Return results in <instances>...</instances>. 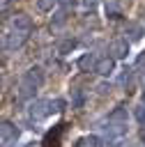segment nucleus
I'll use <instances>...</instances> for the list:
<instances>
[{
  "label": "nucleus",
  "instance_id": "1",
  "mask_svg": "<svg viewBox=\"0 0 145 147\" xmlns=\"http://www.w3.org/2000/svg\"><path fill=\"white\" fill-rule=\"evenodd\" d=\"M99 131L106 136V142L117 140V138H124V133H127V108L115 106L108 113V117L104 122H99Z\"/></svg>",
  "mask_w": 145,
  "mask_h": 147
},
{
  "label": "nucleus",
  "instance_id": "2",
  "mask_svg": "<svg viewBox=\"0 0 145 147\" xmlns=\"http://www.w3.org/2000/svg\"><path fill=\"white\" fill-rule=\"evenodd\" d=\"M62 106H64L62 99H35L30 103V108H28V117L32 122H39V119H44V117H48L53 113H60Z\"/></svg>",
  "mask_w": 145,
  "mask_h": 147
},
{
  "label": "nucleus",
  "instance_id": "3",
  "mask_svg": "<svg viewBox=\"0 0 145 147\" xmlns=\"http://www.w3.org/2000/svg\"><path fill=\"white\" fill-rule=\"evenodd\" d=\"M44 80H46L44 69H41V67H30V69L23 74V78H21V92H18V96H21V99L32 96L35 90H39V87L44 85Z\"/></svg>",
  "mask_w": 145,
  "mask_h": 147
},
{
  "label": "nucleus",
  "instance_id": "4",
  "mask_svg": "<svg viewBox=\"0 0 145 147\" xmlns=\"http://www.w3.org/2000/svg\"><path fill=\"white\" fill-rule=\"evenodd\" d=\"M28 32H18V30H12V32H7L5 34V39H2V46L7 48V51H16V48H21L25 41H28Z\"/></svg>",
  "mask_w": 145,
  "mask_h": 147
},
{
  "label": "nucleus",
  "instance_id": "5",
  "mask_svg": "<svg viewBox=\"0 0 145 147\" xmlns=\"http://www.w3.org/2000/svg\"><path fill=\"white\" fill-rule=\"evenodd\" d=\"M127 55H129V41L124 37L113 39L110 41V57L113 60H127Z\"/></svg>",
  "mask_w": 145,
  "mask_h": 147
},
{
  "label": "nucleus",
  "instance_id": "6",
  "mask_svg": "<svg viewBox=\"0 0 145 147\" xmlns=\"http://www.w3.org/2000/svg\"><path fill=\"white\" fill-rule=\"evenodd\" d=\"M12 30H18V32H32V18L28 16V14H16L14 18H12Z\"/></svg>",
  "mask_w": 145,
  "mask_h": 147
},
{
  "label": "nucleus",
  "instance_id": "7",
  "mask_svg": "<svg viewBox=\"0 0 145 147\" xmlns=\"http://www.w3.org/2000/svg\"><path fill=\"white\" fill-rule=\"evenodd\" d=\"M97 62H99V57H97L94 53H83L76 64H78L81 71H94V69H97Z\"/></svg>",
  "mask_w": 145,
  "mask_h": 147
},
{
  "label": "nucleus",
  "instance_id": "8",
  "mask_svg": "<svg viewBox=\"0 0 145 147\" xmlns=\"http://www.w3.org/2000/svg\"><path fill=\"white\" fill-rule=\"evenodd\" d=\"M124 34H127L124 39L131 44V41H138V39L145 34V28H143L140 23H127V28H124Z\"/></svg>",
  "mask_w": 145,
  "mask_h": 147
},
{
  "label": "nucleus",
  "instance_id": "9",
  "mask_svg": "<svg viewBox=\"0 0 145 147\" xmlns=\"http://www.w3.org/2000/svg\"><path fill=\"white\" fill-rule=\"evenodd\" d=\"M16 136H18V129H16L9 119H2V122H0V140L9 142V140H14Z\"/></svg>",
  "mask_w": 145,
  "mask_h": 147
},
{
  "label": "nucleus",
  "instance_id": "10",
  "mask_svg": "<svg viewBox=\"0 0 145 147\" xmlns=\"http://www.w3.org/2000/svg\"><path fill=\"white\" fill-rule=\"evenodd\" d=\"M99 76H110L113 71H115V60L108 55V57H99V62H97V69H94Z\"/></svg>",
  "mask_w": 145,
  "mask_h": 147
},
{
  "label": "nucleus",
  "instance_id": "11",
  "mask_svg": "<svg viewBox=\"0 0 145 147\" xmlns=\"http://www.w3.org/2000/svg\"><path fill=\"white\" fill-rule=\"evenodd\" d=\"M76 147H104V140L92 133V136H83V138L76 142Z\"/></svg>",
  "mask_w": 145,
  "mask_h": 147
},
{
  "label": "nucleus",
  "instance_id": "12",
  "mask_svg": "<svg viewBox=\"0 0 145 147\" xmlns=\"http://www.w3.org/2000/svg\"><path fill=\"white\" fill-rule=\"evenodd\" d=\"M76 44H78V41L71 39V37H69V39H62V41L58 44V53H60V55H67V53H71V51L76 48Z\"/></svg>",
  "mask_w": 145,
  "mask_h": 147
},
{
  "label": "nucleus",
  "instance_id": "13",
  "mask_svg": "<svg viewBox=\"0 0 145 147\" xmlns=\"http://www.w3.org/2000/svg\"><path fill=\"white\" fill-rule=\"evenodd\" d=\"M106 14L110 18H120V5H117V0H108L106 2Z\"/></svg>",
  "mask_w": 145,
  "mask_h": 147
},
{
  "label": "nucleus",
  "instance_id": "14",
  "mask_svg": "<svg viewBox=\"0 0 145 147\" xmlns=\"http://www.w3.org/2000/svg\"><path fill=\"white\" fill-rule=\"evenodd\" d=\"M39 11H53V7L58 5V0H35Z\"/></svg>",
  "mask_w": 145,
  "mask_h": 147
},
{
  "label": "nucleus",
  "instance_id": "15",
  "mask_svg": "<svg viewBox=\"0 0 145 147\" xmlns=\"http://www.w3.org/2000/svg\"><path fill=\"white\" fill-rule=\"evenodd\" d=\"M131 76H133V71H131L129 67H124L122 74H120V85H129V83H131Z\"/></svg>",
  "mask_w": 145,
  "mask_h": 147
},
{
  "label": "nucleus",
  "instance_id": "16",
  "mask_svg": "<svg viewBox=\"0 0 145 147\" xmlns=\"http://www.w3.org/2000/svg\"><path fill=\"white\" fill-rule=\"evenodd\" d=\"M133 117H136V119H138L140 124H145V106H143V103L133 108Z\"/></svg>",
  "mask_w": 145,
  "mask_h": 147
},
{
  "label": "nucleus",
  "instance_id": "17",
  "mask_svg": "<svg viewBox=\"0 0 145 147\" xmlns=\"http://www.w3.org/2000/svg\"><path fill=\"white\" fill-rule=\"evenodd\" d=\"M108 147H131V142L129 140H124V138H117V140H110V142H106Z\"/></svg>",
  "mask_w": 145,
  "mask_h": 147
},
{
  "label": "nucleus",
  "instance_id": "18",
  "mask_svg": "<svg viewBox=\"0 0 145 147\" xmlns=\"http://www.w3.org/2000/svg\"><path fill=\"white\" fill-rule=\"evenodd\" d=\"M110 87H113L110 83H99V85H97V92H99V94H108Z\"/></svg>",
  "mask_w": 145,
  "mask_h": 147
},
{
  "label": "nucleus",
  "instance_id": "19",
  "mask_svg": "<svg viewBox=\"0 0 145 147\" xmlns=\"http://www.w3.org/2000/svg\"><path fill=\"white\" fill-rule=\"evenodd\" d=\"M64 21H67V16H64V11H60V14H55V21H53V25L58 28V25H62Z\"/></svg>",
  "mask_w": 145,
  "mask_h": 147
},
{
  "label": "nucleus",
  "instance_id": "20",
  "mask_svg": "<svg viewBox=\"0 0 145 147\" xmlns=\"http://www.w3.org/2000/svg\"><path fill=\"white\" fill-rule=\"evenodd\" d=\"M97 2H99V0H83V5H85V7H90V9H92Z\"/></svg>",
  "mask_w": 145,
  "mask_h": 147
},
{
  "label": "nucleus",
  "instance_id": "21",
  "mask_svg": "<svg viewBox=\"0 0 145 147\" xmlns=\"http://www.w3.org/2000/svg\"><path fill=\"white\" fill-rule=\"evenodd\" d=\"M14 147H37V142H18V145H14Z\"/></svg>",
  "mask_w": 145,
  "mask_h": 147
},
{
  "label": "nucleus",
  "instance_id": "22",
  "mask_svg": "<svg viewBox=\"0 0 145 147\" xmlns=\"http://www.w3.org/2000/svg\"><path fill=\"white\" fill-rule=\"evenodd\" d=\"M62 5H64V7H69V5H74V0H62Z\"/></svg>",
  "mask_w": 145,
  "mask_h": 147
},
{
  "label": "nucleus",
  "instance_id": "23",
  "mask_svg": "<svg viewBox=\"0 0 145 147\" xmlns=\"http://www.w3.org/2000/svg\"><path fill=\"white\" fill-rule=\"evenodd\" d=\"M140 101H143V106H145V90H143V94H140Z\"/></svg>",
  "mask_w": 145,
  "mask_h": 147
},
{
  "label": "nucleus",
  "instance_id": "24",
  "mask_svg": "<svg viewBox=\"0 0 145 147\" xmlns=\"http://www.w3.org/2000/svg\"><path fill=\"white\" fill-rule=\"evenodd\" d=\"M143 140H145V131H143Z\"/></svg>",
  "mask_w": 145,
  "mask_h": 147
},
{
  "label": "nucleus",
  "instance_id": "25",
  "mask_svg": "<svg viewBox=\"0 0 145 147\" xmlns=\"http://www.w3.org/2000/svg\"><path fill=\"white\" fill-rule=\"evenodd\" d=\"M143 78H145V76H143Z\"/></svg>",
  "mask_w": 145,
  "mask_h": 147
}]
</instances>
